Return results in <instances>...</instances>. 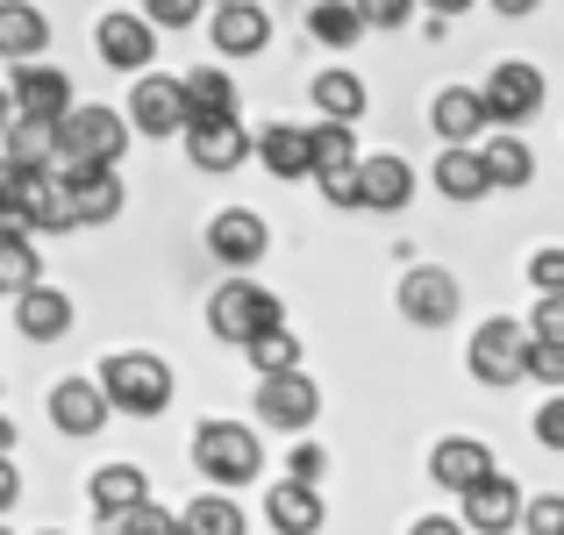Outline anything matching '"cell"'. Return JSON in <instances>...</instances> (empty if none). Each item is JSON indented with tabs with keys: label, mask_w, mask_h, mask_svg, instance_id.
Listing matches in <instances>:
<instances>
[{
	"label": "cell",
	"mask_w": 564,
	"mask_h": 535,
	"mask_svg": "<svg viewBox=\"0 0 564 535\" xmlns=\"http://www.w3.org/2000/svg\"><path fill=\"white\" fill-rule=\"evenodd\" d=\"M344 165H358V137H350V122L307 129V178H315V172H344Z\"/></svg>",
	"instance_id": "obj_32"
},
{
	"label": "cell",
	"mask_w": 564,
	"mask_h": 535,
	"mask_svg": "<svg viewBox=\"0 0 564 535\" xmlns=\"http://www.w3.org/2000/svg\"><path fill=\"white\" fill-rule=\"evenodd\" d=\"M494 471V450H486L479 436H443L436 450H429V479L443 485V493H465L471 479H486Z\"/></svg>",
	"instance_id": "obj_22"
},
{
	"label": "cell",
	"mask_w": 564,
	"mask_h": 535,
	"mask_svg": "<svg viewBox=\"0 0 564 535\" xmlns=\"http://www.w3.org/2000/svg\"><path fill=\"white\" fill-rule=\"evenodd\" d=\"M522 522H529V535H564V493L522 500Z\"/></svg>",
	"instance_id": "obj_38"
},
{
	"label": "cell",
	"mask_w": 564,
	"mask_h": 535,
	"mask_svg": "<svg viewBox=\"0 0 564 535\" xmlns=\"http://www.w3.org/2000/svg\"><path fill=\"white\" fill-rule=\"evenodd\" d=\"M536 443H543V450H564V400L557 393L543 400V414H536Z\"/></svg>",
	"instance_id": "obj_43"
},
{
	"label": "cell",
	"mask_w": 564,
	"mask_h": 535,
	"mask_svg": "<svg viewBox=\"0 0 564 535\" xmlns=\"http://www.w3.org/2000/svg\"><path fill=\"white\" fill-rule=\"evenodd\" d=\"M186 535H243V507H236L229 493H193L186 514H180Z\"/></svg>",
	"instance_id": "obj_31"
},
{
	"label": "cell",
	"mask_w": 564,
	"mask_h": 535,
	"mask_svg": "<svg viewBox=\"0 0 564 535\" xmlns=\"http://www.w3.org/2000/svg\"><path fill=\"white\" fill-rule=\"evenodd\" d=\"M193 471H200L207 485H215V493H229V485H250L264 471V443L250 436L243 422H200L193 428Z\"/></svg>",
	"instance_id": "obj_3"
},
{
	"label": "cell",
	"mask_w": 564,
	"mask_h": 535,
	"mask_svg": "<svg viewBox=\"0 0 564 535\" xmlns=\"http://www.w3.org/2000/svg\"><path fill=\"white\" fill-rule=\"evenodd\" d=\"M429 129H436L443 143H479V129H486L479 94H471V86H443V94L429 100Z\"/></svg>",
	"instance_id": "obj_24"
},
{
	"label": "cell",
	"mask_w": 564,
	"mask_h": 535,
	"mask_svg": "<svg viewBox=\"0 0 564 535\" xmlns=\"http://www.w3.org/2000/svg\"><path fill=\"white\" fill-rule=\"evenodd\" d=\"M272 321H286V307H279V293H264L258 279H221L215 293H207V329L221 336V343H236L243 350L258 329H272Z\"/></svg>",
	"instance_id": "obj_4"
},
{
	"label": "cell",
	"mask_w": 564,
	"mask_h": 535,
	"mask_svg": "<svg viewBox=\"0 0 564 535\" xmlns=\"http://www.w3.org/2000/svg\"><path fill=\"white\" fill-rule=\"evenodd\" d=\"M529 343H564V293H543L529 315Z\"/></svg>",
	"instance_id": "obj_39"
},
{
	"label": "cell",
	"mask_w": 564,
	"mask_h": 535,
	"mask_svg": "<svg viewBox=\"0 0 564 535\" xmlns=\"http://www.w3.org/2000/svg\"><path fill=\"white\" fill-rule=\"evenodd\" d=\"M86 493H94V514H100V522H122L137 500H151V479H143L137 465H100L94 479H86Z\"/></svg>",
	"instance_id": "obj_25"
},
{
	"label": "cell",
	"mask_w": 564,
	"mask_h": 535,
	"mask_svg": "<svg viewBox=\"0 0 564 535\" xmlns=\"http://www.w3.org/2000/svg\"><path fill=\"white\" fill-rule=\"evenodd\" d=\"M315 108L329 114V122H358L365 114V79L358 72H322L315 79Z\"/></svg>",
	"instance_id": "obj_33"
},
{
	"label": "cell",
	"mask_w": 564,
	"mask_h": 535,
	"mask_svg": "<svg viewBox=\"0 0 564 535\" xmlns=\"http://www.w3.org/2000/svg\"><path fill=\"white\" fill-rule=\"evenodd\" d=\"M250 151H258V165L272 172V178H307V129L272 122V129H258V137H250Z\"/></svg>",
	"instance_id": "obj_28"
},
{
	"label": "cell",
	"mask_w": 564,
	"mask_h": 535,
	"mask_svg": "<svg viewBox=\"0 0 564 535\" xmlns=\"http://www.w3.org/2000/svg\"><path fill=\"white\" fill-rule=\"evenodd\" d=\"M479 108H486V122H500V129L529 122V114L543 108V72L529 65V57H508V65H494V79L479 86Z\"/></svg>",
	"instance_id": "obj_6"
},
{
	"label": "cell",
	"mask_w": 564,
	"mask_h": 535,
	"mask_svg": "<svg viewBox=\"0 0 564 535\" xmlns=\"http://www.w3.org/2000/svg\"><path fill=\"white\" fill-rule=\"evenodd\" d=\"M200 8H207V0H143V22H151V29H193Z\"/></svg>",
	"instance_id": "obj_37"
},
{
	"label": "cell",
	"mask_w": 564,
	"mask_h": 535,
	"mask_svg": "<svg viewBox=\"0 0 564 535\" xmlns=\"http://www.w3.org/2000/svg\"><path fill=\"white\" fill-rule=\"evenodd\" d=\"M43 414H51V428H57V436H72V443L108 428V400H100L94 379H57L51 400H43Z\"/></svg>",
	"instance_id": "obj_13"
},
{
	"label": "cell",
	"mask_w": 564,
	"mask_h": 535,
	"mask_svg": "<svg viewBox=\"0 0 564 535\" xmlns=\"http://www.w3.org/2000/svg\"><path fill=\"white\" fill-rule=\"evenodd\" d=\"M436 193L451 207H479L494 193L486 186V165H479V143H443L436 151Z\"/></svg>",
	"instance_id": "obj_21"
},
{
	"label": "cell",
	"mask_w": 564,
	"mask_h": 535,
	"mask_svg": "<svg viewBox=\"0 0 564 535\" xmlns=\"http://www.w3.org/2000/svg\"><path fill=\"white\" fill-rule=\"evenodd\" d=\"M94 385H100V400H108L115 414H137V422H151V414L172 407V364H165V357H151V350L100 357Z\"/></svg>",
	"instance_id": "obj_1"
},
{
	"label": "cell",
	"mask_w": 564,
	"mask_h": 535,
	"mask_svg": "<svg viewBox=\"0 0 564 535\" xmlns=\"http://www.w3.org/2000/svg\"><path fill=\"white\" fill-rule=\"evenodd\" d=\"M529 279H536L543 293H564V250H557V243L536 250V258H529Z\"/></svg>",
	"instance_id": "obj_42"
},
{
	"label": "cell",
	"mask_w": 564,
	"mask_h": 535,
	"mask_svg": "<svg viewBox=\"0 0 564 535\" xmlns=\"http://www.w3.org/2000/svg\"><path fill=\"white\" fill-rule=\"evenodd\" d=\"M57 186H65V207H72V229H100V221L122 215V172H94V165H72L57 172Z\"/></svg>",
	"instance_id": "obj_9"
},
{
	"label": "cell",
	"mask_w": 564,
	"mask_h": 535,
	"mask_svg": "<svg viewBox=\"0 0 564 535\" xmlns=\"http://www.w3.org/2000/svg\"><path fill=\"white\" fill-rule=\"evenodd\" d=\"M408 535H465V522H451V514H422Z\"/></svg>",
	"instance_id": "obj_46"
},
{
	"label": "cell",
	"mask_w": 564,
	"mask_h": 535,
	"mask_svg": "<svg viewBox=\"0 0 564 535\" xmlns=\"http://www.w3.org/2000/svg\"><path fill=\"white\" fill-rule=\"evenodd\" d=\"M322 178V200L329 207H358V165H344V172H315Z\"/></svg>",
	"instance_id": "obj_41"
},
{
	"label": "cell",
	"mask_w": 564,
	"mask_h": 535,
	"mask_svg": "<svg viewBox=\"0 0 564 535\" xmlns=\"http://www.w3.org/2000/svg\"><path fill=\"white\" fill-rule=\"evenodd\" d=\"M207 14V36H215L221 57H258L264 43H272V14L258 8V0H215Z\"/></svg>",
	"instance_id": "obj_11"
},
{
	"label": "cell",
	"mask_w": 564,
	"mask_h": 535,
	"mask_svg": "<svg viewBox=\"0 0 564 535\" xmlns=\"http://www.w3.org/2000/svg\"><path fill=\"white\" fill-rule=\"evenodd\" d=\"M414 200V172H408V157L400 151H372V157H358V207L365 215H393V207H408Z\"/></svg>",
	"instance_id": "obj_16"
},
{
	"label": "cell",
	"mask_w": 564,
	"mask_h": 535,
	"mask_svg": "<svg viewBox=\"0 0 564 535\" xmlns=\"http://www.w3.org/2000/svg\"><path fill=\"white\" fill-rule=\"evenodd\" d=\"M14 321H22V336L29 343H57V336H72V293H57V286H22L14 293Z\"/></svg>",
	"instance_id": "obj_19"
},
{
	"label": "cell",
	"mask_w": 564,
	"mask_h": 535,
	"mask_svg": "<svg viewBox=\"0 0 564 535\" xmlns=\"http://www.w3.org/2000/svg\"><path fill=\"white\" fill-rule=\"evenodd\" d=\"M22 500V471H14V457H0V514Z\"/></svg>",
	"instance_id": "obj_44"
},
{
	"label": "cell",
	"mask_w": 564,
	"mask_h": 535,
	"mask_svg": "<svg viewBox=\"0 0 564 535\" xmlns=\"http://www.w3.org/2000/svg\"><path fill=\"white\" fill-rule=\"evenodd\" d=\"M14 122V100H8V86H0V129H8Z\"/></svg>",
	"instance_id": "obj_51"
},
{
	"label": "cell",
	"mask_w": 564,
	"mask_h": 535,
	"mask_svg": "<svg viewBox=\"0 0 564 535\" xmlns=\"http://www.w3.org/2000/svg\"><path fill=\"white\" fill-rule=\"evenodd\" d=\"M207 8H215V0H207Z\"/></svg>",
	"instance_id": "obj_55"
},
{
	"label": "cell",
	"mask_w": 564,
	"mask_h": 535,
	"mask_svg": "<svg viewBox=\"0 0 564 535\" xmlns=\"http://www.w3.org/2000/svg\"><path fill=\"white\" fill-rule=\"evenodd\" d=\"M315 414H322V393H315V379H307L301 364H293V371H264V379H258V422L264 428L301 436Z\"/></svg>",
	"instance_id": "obj_5"
},
{
	"label": "cell",
	"mask_w": 564,
	"mask_h": 535,
	"mask_svg": "<svg viewBox=\"0 0 564 535\" xmlns=\"http://www.w3.org/2000/svg\"><path fill=\"white\" fill-rule=\"evenodd\" d=\"M0 143H8L0 157H14L22 172H57V122H29V114H14V122L0 129Z\"/></svg>",
	"instance_id": "obj_26"
},
{
	"label": "cell",
	"mask_w": 564,
	"mask_h": 535,
	"mask_svg": "<svg viewBox=\"0 0 564 535\" xmlns=\"http://www.w3.org/2000/svg\"><path fill=\"white\" fill-rule=\"evenodd\" d=\"M94 51L108 57L115 72H151L158 29L143 22V14H100V22H94Z\"/></svg>",
	"instance_id": "obj_14"
},
{
	"label": "cell",
	"mask_w": 564,
	"mask_h": 535,
	"mask_svg": "<svg viewBox=\"0 0 564 535\" xmlns=\"http://www.w3.org/2000/svg\"><path fill=\"white\" fill-rule=\"evenodd\" d=\"M457 507H465V535H508L522 522V485L508 471H486V479H471L457 493Z\"/></svg>",
	"instance_id": "obj_8"
},
{
	"label": "cell",
	"mask_w": 564,
	"mask_h": 535,
	"mask_svg": "<svg viewBox=\"0 0 564 535\" xmlns=\"http://www.w3.org/2000/svg\"><path fill=\"white\" fill-rule=\"evenodd\" d=\"M543 0H494V14H536Z\"/></svg>",
	"instance_id": "obj_48"
},
{
	"label": "cell",
	"mask_w": 564,
	"mask_h": 535,
	"mask_svg": "<svg viewBox=\"0 0 564 535\" xmlns=\"http://www.w3.org/2000/svg\"><path fill=\"white\" fill-rule=\"evenodd\" d=\"M122 151H129V122L115 108H79V100H72V108L57 114V172H72V165L115 172Z\"/></svg>",
	"instance_id": "obj_2"
},
{
	"label": "cell",
	"mask_w": 564,
	"mask_h": 535,
	"mask_svg": "<svg viewBox=\"0 0 564 535\" xmlns=\"http://www.w3.org/2000/svg\"><path fill=\"white\" fill-rule=\"evenodd\" d=\"M43 535H57V528H43Z\"/></svg>",
	"instance_id": "obj_53"
},
{
	"label": "cell",
	"mask_w": 564,
	"mask_h": 535,
	"mask_svg": "<svg viewBox=\"0 0 564 535\" xmlns=\"http://www.w3.org/2000/svg\"><path fill=\"white\" fill-rule=\"evenodd\" d=\"M264 522H272L279 535H315L322 522H329V507H322V493L307 479H279L272 493H264Z\"/></svg>",
	"instance_id": "obj_20"
},
{
	"label": "cell",
	"mask_w": 564,
	"mask_h": 535,
	"mask_svg": "<svg viewBox=\"0 0 564 535\" xmlns=\"http://www.w3.org/2000/svg\"><path fill=\"white\" fill-rule=\"evenodd\" d=\"M350 8H358V22H365V29H408L414 0H350Z\"/></svg>",
	"instance_id": "obj_40"
},
{
	"label": "cell",
	"mask_w": 564,
	"mask_h": 535,
	"mask_svg": "<svg viewBox=\"0 0 564 535\" xmlns=\"http://www.w3.org/2000/svg\"><path fill=\"white\" fill-rule=\"evenodd\" d=\"M293 479H307V485L322 479V450H315V443H301V450H293Z\"/></svg>",
	"instance_id": "obj_45"
},
{
	"label": "cell",
	"mask_w": 564,
	"mask_h": 535,
	"mask_svg": "<svg viewBox=\"0 0 564 535\" xmlns=\"http://www.w3.org/2000/svg\"><path fill=\"white\" fill-rule=\"evenodd\" d=\"M457 307H465V286H457L443 264H414V272L400 279V315H408L414 329H443V321H457Z\"/></svg>",
	"instance_id": "obj_7"
},
{
	"label": "cell",
	"mask_w": 564,
	"mask_h": 535,
	"mask_svg": "<svg viewBox=\"0 0 564 535\" xmlns=\"http://www.w3.org/2000/svg\"><path fill=\"white\" fill-rule=\"evenodd\" d=\"M186 137V157L200 172H236L250 157V137H243V122H236V114H215V122H186L180 129Z\"/></svg>",
	"instance_id": "obj_17"
},
{
	"label": "cell",
	"mask_w": 564,
	"mask_h": 535,
	"mask_svg": "<svg viewBox=\"0 0 564 535\" xmlns=\"http://www.w3.org/2000/svg\"><path fill=\"white\" fill-rule=\"evenodd\" d=\"M522 379H536V385H564V343H522Z\"/></svg>",
	"instance_id": "obj_36"
},
{
	"label": "cell",
	"mask_w": 564,
	"mask_h": 535,
	"mask_svg": "<svg viewBox=\"0 0 564 535\" xmlns=\"http://www.w3.org/2000/svg\"><path fill=\"white\" fill-rule=\"evenodd\" d=\"M264 243H272V229H264L250 207H221L215 221H207V250H215V264H258L264 258Z\"/></svg>",
	"instance_id": "obj_18"
},
{
	"label": "cell",
	"mask_w": 564,
	"mask_h": 535,
	"mask_svg": "<svg viewBox=\"0 0 564 535\" xmlns=\"http://www.w3.org/2000/svg\"><path fill=\"white\" fill-rule=\"evenodd\" d=\"M0 535H14V528H0Z\"/></svg>",
	"instance_id": "obj_54"
},
{
	"label": "cell",
	"mask_w": 564,
	"mask_h": 535,
	"mask_svg": "<svg viewBox=\"0 0 564 535\" xmlns=\"http://www.w3.org/2000/svg\"><path fill=\"white\" fill-rule=\"evenodd\" d=\"M129 129H143V137H180L186 129V100H180V79H165V72H137V86H129Z\"/></svg>",
	"instance_id": "obj_10"
},
{
	"label": "cell",
	"mask_w": 564,
	"mask_h": 535,
	"mask_svg": "<svg viewBox=\"0 0 564 535\" xmlns=\"http://www.w3.org/2000/svg\"><path fill=\"white\" fill-rule=\"evenodd\" d=\"M307 36L329 43V51H350V43H365V22H358L350 0H315V8H307Z\"/></svg>",
	"instance_id": "obj_30"
},
{
	"label": "cell",
	"mask_w": 564,
	"mask_h": 535,
	"mask_svg": "<svg viewBox=\"0 0 564 535\" xmlns=\"http://www.w3.org/2000/svg\"><path fill=\"white\" fill-rule=\"evenodd\" d=\"M36 286V243L29 236H0V293Z\"/></svg>",
	"instance_id": "obj_35"
},
{
	"label": "cell",
	"mask_w": 564,
	"mask_h": 535,
	"mask_svg": "<svg viewBox=\"0 0 564 535\" xmlns=\"http://www.w3.org/2000/svg\"><path fill=\"white\" fill-rule=\"evenodd\" d=\"M522 343H529V336L514 329L508 315L479 321V336H471V379H479V385H514V379H522Z\"/></svg>",
	"instance_id": "obj_15"
},
{
	"label": "cell",
	"mask_w": 564,
	"mask_h": 535,
	"mask_svg": "<svg viewBox=\"0 0 564 535\" xmlns=\"http://www.w3.org/2000/svg\"><path fill=\"white\" fill-rule=\"evenodd\" d=\"M43 43H51V22L36 0H0V57L29 65V57H43Z\"/></svg>",
	"instance_id": "obj_23"
},
{
	"label": "cell",
	"mask_w": 564,
	"mask_h": 535,
	"mask_svg": "<svg viewBox=\"0 0 564 535\" xmlns=\"http://www.w3.org/2000/svg\"><path fill=\"white\" fill-rule=\"evenodd\" d=\"M100 535H122V522H100Z\"/></svg>",
	"instance_id": "obj_52"
},
{
	"label": "cell",
	"mask_w": 564,
	"mask_h": 535,
	"mask_svg": "<svg viewBox=\"0 0 564 535\" xmlns=\"http://www.w3.org/2000/svg\"><path fill=\"white\" fill-rule=\"evenodd\" d=\"M243 357L258 364V379H264V371H293V364H301V343H293L286 321H272V329H258V336L243 343Z\"/></svg>",
	"instance_id": "obj_34"
},
{
	"label": "cell",
	"mask_w": 564,
	"mask_h": 535,
	"mask_svg": "<svg viewBox=\"0 0 564 535\" xmlns=\"http://www.w3.org/2000/svg\"><path fill=\"white\" fill-rule=\"evenodd\" d=\"M14 450V422H8V414H0V457H8Z\"/></svg>",
	"instance_id": "obj_49"
},
{
	"label": "cell",
	"mask_w": 564,
	"mask_h": 535,
	"mask_svg": "<svg viewBox=\"0 0 564 535\" xmlns=\"http://www.w3.org/2000/svg\"><path fill=\"white\" fill-rule=\"evenodd\" d=\"M180 100H186V122H215V114H236V79L221 65H200L180 79Z\"/></svg>",
	"instance_id": "obj_27"
},
{
	"label": "cell",
	"mask_w": 564,
	"mask_h": 535,
	"mask_svg": "<svg viewBox=\"0 0 564 535\" xmlns=\"http://www.w3.org/2000/svg\"><path fill=\"white\" fill-rule=\"evenodd\" d=\"M14 186H22V165H14V157H0V207H14Z\"/></svg>",
	"instance_id": "obj_47"
},
{
	"label": "cell",
	"mask_w": 564,
	"mask_h": 535,
	"mask_svg": "<svg viewBox=\"0 0 564 535\" xmlns=\"http://www.w3.org/2000/svg\"><path fill=\"white\" fill-rule=\"evenodd\" d=\"M429 8H436V14H465L471 0H429Z\"/></svg>",
	"instance_id": "obj_50"
},
{
	"label": "cell",
	"mask_w": 564,
	"mask_h": 535,
	"mask_svg": "<svg viewBox=\"0 0 564 535\" xmlns=\"http://www.w3.org/2000/svg\"><path fill=\"white\" fill-rule=\"evenodd\" d=\"M8 100H14V114H29V122H57V114L72 108V79L57 65H43V57H29V65H14Z\"/></svg>",
	"instance_id": "obj_12"
},
{
	"label": "cell",
	"mask_w": 564,
	"mask_h": 535,
	"mask_svg": "<svg viewBox=\"0 0 564 535\" xmlns=\"http://www.w3.org/2000/svg\"><path fill=\"white\" fill-rule=\"evenodd\" d=\"M479 165H486V186H529V178H536V151H529L522 137H514V129H500L494 143H479Z\"/></svg>",
	"instance_id": "obj_29"
}]
</instances>
